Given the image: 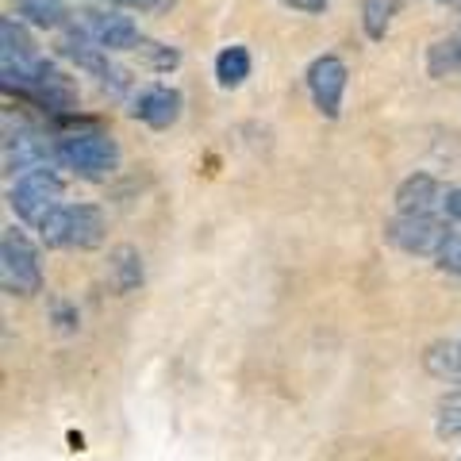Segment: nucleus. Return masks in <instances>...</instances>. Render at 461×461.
Listing matches in <instances>:
<instances>
[{
	"label": "nucleus",
	"instance_id": "nucleus-1",
	"mask_svg": "<svg viewBox=\"0 0 461 461\" xmlns=\"http://www.w3.org/2000/svg\"><path fill=\"white\" fill-rule=\"evenodd\" d=\"M54 158L85 181H108L120 169V142L108 131H100L96 123H89V127H74V131L58 139Z\"/></svg>",
	"mask_w": 461,
	"mask_h": 461
},
{
	"label": "nucleus",
	"instance_id": "nucleus-2",
	"mask_svg": "<svg viewBox=\"0 0 461 461\" xmlns=\"http://www.w3.org/2000/svg\"><path fill=\"white\" fill-rule=\"evenodd\" d=\"M58 54L69 58L77 69H85V74L96 77L112 93H127V89H131L127 69L120 62H112V50H104L100 42H93L85 27H66V32L58 35Z\"/></svg>",
	"mask_w": 461,
	"mask_h": 461
},
{
	"label": "nucleus",
	"instance_id": "nucleus-3",
	"mask_svg": "<svg viewBox=\"0 0 461 461\" xmlns=\"http://www.w3.org/2000/svg\"><path fill=\"white\" fill-rule=\"evenodd\" d=\"M0 285H5L8 296H35L42 288L39 250L16 227H8L0 235Z\"/></svg>",
	"mask_w": 461,
	"mask_h": 461
},
{
	"label": "nucleus",
	"instance_id": "nucleus-4",
	"mask_svg": "<svg viewBox=\"0 0 461 461\" xmlns=\"http://www.w3.org/2000/svg\"><path fill=\"white\" fill-rule=\"evenodd\" d=\"M62 193H66L62 173L50 169V166H39V169H32V173H23V177L12 181L8 204H12V212H16L23 223L35 227L42 215L62 204Z\"/></svg>",
	"mask_w": 461,
	"mask_h": 461
},
{
	"label": "nucleus",
	"instance_id": "nucleus-5",
	"mask_svg": "<svg viewBox=\"0 0 461 461\" xmlns=\"http://www.w3.org/2000/svg\"><path fill=\"white\" fill-rule=\"evenodd\" d=\"M50 158H54V147L47 142V135L35 123H27L20 112L12 115L8 108L5 112V173L23 177V173H32L39 166H50Z\"/></svg>",
	"mask_w": 461,
	"mask_h": 461
},
{
	"label": "nucleus",
	"instance_id": "nucleus-6",
	"mask_svg": "<svg viewBox=\"0 0 461 461\" xmlns=\"http://www.w3.org/2000/svg\"><path fill=\"white\" fill-rule=\"evenodd\" d=\"M27 100H35L42 112H50L54 120H62V115H74L77 112V85L69 74H62L54 62L47 58H39L32 66V81H27Z\"/></svg>",
	"mask_w": 461,
	"mask_h": 461
},
{
	"label": "nucleus",
	"instance_id": "nucleus-7",
	"mask_svg": "<svg viewBox=\"0 0 461 461\" xmlns=\"http://www.w3.org/2000/svg\"><path fill=\"white\" fill-rule=\"evenodd\" d=\"M346 81H350V69L339 54H320L315 62L308 66V93H312V104L327 120H339L342 112V93H346Z\"/></svg>",
	"mask_w": 461,
	"mask_h": 461
},
{
	"label": "nucleus",
	"instance_id": "nucleus-8",
	"mask_svg": "<svg viewBox=\"0 0 461 461\" xmlns=\"http://www.w3.org/2000/svg\"><path fill=\"white\" fill-rule=\"evenodd\" d=\"M384 239L393 242L400 254H420V258H435L442 239H446V227L435 220V215H393L384 223Z\"/></svg>",
	"mask_w": 461,
	"mask_h": 461
},
{
	"label": "nucleus",
	"instance_id": "nucleus-9",
	"mask_svg": "<svg viewBox=\"0 0 461 461\" xmlns=\"http://www.w3.org/2000/svg\"><path fill=\"white\" fill-rule=\"evenodd\" d=\"M81 27L89 32L93 42H100L104 50H139L142 47V32L131 16H120V12H100L89 8L81 12Z\"/></svg>",
	"mask_w": 461,
	"mask_h": 461
},
{
	"label": "nucleus",
	"instance_id": "nucleus-10",
	"mask_svg": "<svg viewBox=\"0 0 461 461\" xmlns=\"http://www.w3.org/2000/svg\"><path fill=\"white\" fill-rule=\"evenodd\" d=\"M181 108H185V96L173 89V85H150V89H142L131 100V115L147 127H154V131H166V127L177 123Z\"/></svg>",
	"mask_w": 461,
	"mask_h": 461
},
{
	"label": "nucleus",
	"instance_id": "nucleus-11",
	"mask_svg": "<svg viewBox=\"0 0 461 461\" xmlns=\"http://www.w3.org/2000/svg\"><path fill=\"white\" fill-rule=\"evenodd\" d=\"M442 196H446V189L438 185V177L411 173L396 189V208H400V215H430L435 208H442Z\"/></svg>",
	"mask_w": 461,
	"mask_h": 461
},
{
	"label": "nucleus",
	"instance_id": "nucleus-12",
	"mask_svg": "<svg viewBox=\"0 0 461 461\" xmlns=\"http://www.w3.org/2000/svg\"><path fill=\"white\" fill-rule=\"evenodd\" d=\"M69 215V250H96L108 235V220L96 204H66Z\"/></svg>",
	"mask_w": 461,
	"mask_h": 461
},
{
	"label": "nucleus",
	"instance_id": "nucleus-13",
	"mask_svg": "<svg viewBox=\"0 0 461 461\" xmlns=\"http://www.w3.org/2000/svg\"><path fill=\"white\" fill-rule=\"evenodd\" d=\"M0 42H5V50H0V66H35V42L27 35V27L16 20V16H5L0 20Z\"/></svg>",
	"mask_w": 461,
	"mask_h": 461
},
{
	"label": "nucleus",
	"instance_id": "nucleus-14",
	"mask_svg": "<svg viewBox=\"0 0 461 461\" xmlns=\"http://www.w3.org/2000/svg\"><path fill=\"white\" fill-rule=\"evenodd\" d=\"M108 285L115 293H135L142 285V254L135 247H115L108 254Z\"/></svg>",
	"mask_w": 461,
	"mask_h": 461
},
{
	"label": "nucleus",
	"instance_id": "nucleus-15",
	"mask_svg": "<svg viewBox=\"0 0 461 461\" xmlns=\"http://www.w3.org/2000/svg\"><path fill=\"white\" fill-rule=\"evenodd\" d=\"M250 50L247 47H223L215 54V81H220V89H239L242 81L250 77Z\"/></svg>",
	"mask_w": 461,
	"mask_h": 461
},
{
	"label": "nucleus",
	"instance_id": "nucleus-16",
	"mask_svg": "<svg viewBox=\"0 0 461 461\" xmlns=\"http://www.w3.org/2000/svg\"><path fill=\"white\" fill-rule=\"evenodd\" d=\"M400 12V0H362V27L373 42H381L393 32V20Z\"/></svg>",
	"mask_w": 461,
	"mask_h": 461
},
{
	"label": "nucleus",
	"instance_id": "nucleus-17",
	"mask_svg": "<svg viewBox=\"0 0 461 461\" xmlns=\"http://www.w3.org/2000/svg\"><path fill=\"white\" fill-rule=\"evenodd\" d=\"M69 0H16L20 16L35 27H62Z\"/></svg>",
	"mask_w": 461,
	"mask_h": 461
},
{
	"label": "nucleus",
	"instance_id": "nucleus-18",
	"mask_svg": "<svg viewBox=\"0 0 461 461\" xmlns=\"http://www.w3.org/2000/svg\"><path fill=\"white\" fill-rule=\"evenodd\" d=\"M35 230H39V242H42V247L66 250V242H69V215H66V204H58L54 212L42 215V220L35 223Z\"/></svg>",
	"mask_w": 461,
	"mask_h": 461
},
{
	"label": "nucleus",
	"instance_id": "nucleus-19",
	"mask_svg": "<svg viewBox=\"0 0 461 461\" xmlns=\"http://www.w3.org/2000/svg\"><path fill=\"white\" fill-rule=\"evenodd\" d=\"M450 69H461V39H446L430 47V77H446Z\"/></svg>",
	"mask_w": 461,
	"mask_h": 461
},
{
	"label": "nucleus",
	"instance_id": "nucleus-20",
	"mask_svg": "<svg viewBox=\"0 0 461 461\" xmlns=\"http://www.w3.org/2000/svg\"><path fill=\"white\" fill-rule=\"evenodd\" d=\"M427 366L430 373H438V377H461V346H435V350L427 354Z\"/></svg>",
	"mask_w": 461,
	"mask_h": 461
},
{
	"label": "nucleus",
	"instance_id": "nucleus-21",
	"mask_svg": "<svg viewBox=\"0 0 461 461\" xmlns=\"http://www.w3.org/2000/svg\"><path fill=\"white\" fill-rule=\"evenodd\" d=\"M435 262H438V269L461 277V230H446V239H442V247L435 254Z\"/></svg>",
	"mask_w": 461,
	"mask_h": 461
},
{
	"label": "nucleus",
	"instance_id": "nucleus-22",
	"mask_svg": "<svg viewBox=\"0 0 461 461\" xmlns=\"http://www.w3.org/2000/svg\"><path fill=\"white\" fill-rule=\"evenodd\" d=\"M438 435L457 438L461 435V396H446L438 403Z\"/></svg>",
	"mask_w": 461,
	"mask_h": 461
},
{
	"label": "nucleus",
	"instance_id": "nucleus-23",
	"mask_svg": "<svg viewBox=\"0 0 461 461\" xmlns=\"http://www.w3.org/2000/svg\"><path fill=\"white\" fill-rule=\"evenodd\" d=\"M139 54L147 58V62L154 66V69H173L181 62V54L173 50V47H166V42H150V39H142V47H139Z\"/></svg>",
	"mask_w": 461,
	"mask_h": 461
},
{
	"label": "nucleus",
	"instance_id": "nucleus-24",
	"mask_svg": "<svg viewBox=\"0 0 461 461\" xmlns=\"http://www.w3.org/2000/svg\"><path fill=\"white\" fill-rule=\"evenodd\" d=\"M285 8H293V12H304V16H320V12L330 5V0H281Z\"/></svg>",
	"mask_w": 461,
	"mask_h": 461
},
{
	"label": "nucleus",
	"instance_id": "nucleus-25",
	"mask_svg": "<svg viewBox=\"0 0 461 461\" xmlns=\"http://www.w3.org/2000/svg\"><path fill=\"white\" fill-rule=\"evenodd\" d=\"M442 212L450 215L454 223H461V189H446V196H442Z\"/></svg>",
	"mask_w": 461,
	"mask_h": 461
},
{
	"label": "nucleus",
	"instance_id": "nucleus-26",
	"mask_svg": "<svg viewBox=\"0 0 461 461\" xmlns=\"http://www.w3.org/2000/svg\"><path fill=\"white\" fill-rule=\"evenodd\" d=\"M112 5H120V8H142V12H154V8H166L169 0H112Z\"/></svg>",
	"mask_w": 461,
	"mask_h": 461
},
{
	"label": "nucleus",
	"instance_id": "nucleus-27",
	"mask_svg": "<svg viewBox=\"0 0 461 461\" xmlns=\"http://www.w3.org/2000/svg\"><path fill=\"white\" fill-rule=\"evenodd\" d=\"M54 315H58V327H62V330H74L77 327V312H69L66 304H54Z\"/></svg>",
	"mask_w": 461,
	"mask_h": 461
}]
</instances>
